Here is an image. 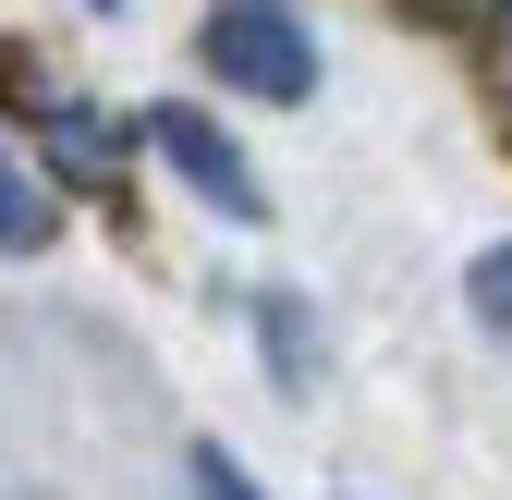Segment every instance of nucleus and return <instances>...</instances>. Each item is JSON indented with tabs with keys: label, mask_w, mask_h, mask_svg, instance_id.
<instances>
[{
	"label": "nucleus",
	"mask_w": 512,
	"mask_h": 500,
	"mask_svg": "<svg viewBox=\"0 0 512 500\" xmlns=\"http://www.w3.org/2000/svg\"><path fill=\"white\" fill-rule=\"evenodd\" d=\"M49 147L74 159V171H110V122H98L86 98H61V110H49Z\"/></svg>",
	"instance_id": "5"
},
{
	"label": "nucleus",
	"mask_w": 512,
	"mask_h": 500,
	"mask_svg": "<svg viewBox=\"0 0 512 500\" xmlns=\"http://www.w3.org/2000/svg\"><path fill=\"white\" fill-rule=\"evenodd\" d=\"M0 500H37V488H0Z\"/></svg>",
	"instance_id": "8"
},
{
	"label": "nucleus",
	"mask_w": 512,
	"mask_h": 500,
	"mask_svg": "<svg viewBox=\"0 0 512 500\" xmlns=\"http://www.w3.org/2000/svg\"><path fill=\"white\" fill-rule=\"evenodd\" d=\"M37 244H49V196L0 159V257H37Z\"/></svg>",
	"instance_id": "3"
},
{
	"label": "nucleus",
	"mask_w": 512,
	"mask_h": 500,
	"mask_svg": "<svg viewBox=\"0 0 512 500\" xmlns=\"http://www.w3.org/2000/svg\"><path fill=\"white\" fill-rule=\"evenodd\" d=\"M147 147H159V159H171L183 183H196V196H208L220 220H269V183H256V159H244V147L220 135L208 110H183V98H159V110H147Z\"/></svg>",
	"instance_id": "2"
},
{
	"label": "nucleus",
	"mask_w": 512,
	"mask_h": 500,
	"mask_svg": "<svg viewBox=\"0 0 512 500\" xmlns=\"http://www.w3.org/2000/svg\"><path fill=\"white\" fill-rule=\"evenodd\" d=\"M196 61H208L232 98H269V110L317 98V37H305L293 0H220V13L196 25Z\"/></svg>",
	"instance_id": "1"
},
{
	"label": "nucleus",
	"mask_w": 512,
	"mask_h": 500,
	"mask_svg": "<svg viewBox=\"0 0 512 500\" xmlns=\"http://www.w3.org/2000/svg\"><path fill=\"white\" fill-rule=\"evenodd\" d=\"M464 305H476V330H488V342H512V244H488V257L464 269Z\"/></svg>",
	"instance_id": "4"
},
{
	"label": "nucleus",
	"mask_w": 512,
	"mask_h": 500,
	"mask_svg": "<svg viewBox=\"0 0 512 500\" xmlns=\"http://www.w3.org/2000/svg\"><path fill=\"white\" fill-rule=\"evenodd\" d=\"M256 318H269V354H281V379H305V293H256Z\"/></svg>",
	"instance_id": "6"
},
{
	"label": "nucleus",
	"mask_w": 512,
	"mask_h": 500,
	"mask_svg": "<svg viewBox=\"0 0 512 500\" xmlns=\"http://www.w3.org/2000/svg\"><path fill=\"white\" fill-rule=\"evenodd\" d=\"M98 13H110V0H98Z\"/></svg>",
	"instance_id": "9"
},
{
	"label": "nucleus",
	"mask_w": 512,
	"mask_h": 500,
	"mask_svg": "<svg viewBox=\"0 0 512 500\" xmlns=\"http://www.w3.org/2000/svg\"><path fill=\"white\" fill-rule=\"evenodd\" d=\"M183 476H196V500H256V476H244L220 440H196V464H183Z\"/></svg>",
	"instance_id": "7"
}]
</instances>
